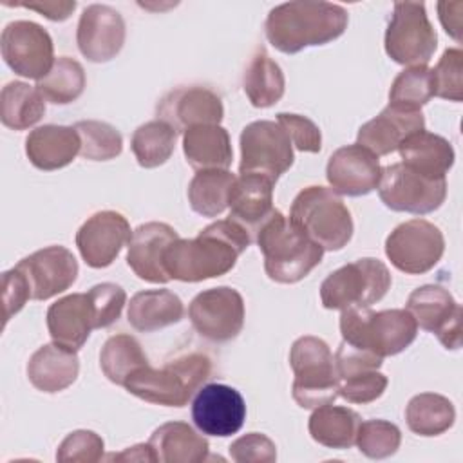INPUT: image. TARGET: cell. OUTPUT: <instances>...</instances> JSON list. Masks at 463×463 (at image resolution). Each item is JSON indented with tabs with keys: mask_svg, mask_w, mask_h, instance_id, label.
Here are the masks:
<instances>
[{
	"mask_svg": "<svg viewBox=\"0 0 463 463\" xmlns=\"http://www.w3.org/2000/svg\"><path fill=\"white\" fill-rule=\"evenodd\" d=\"M157 119L175 132H186L199 125H219L224 116L221 98L206 87H177L165 94L156 107Z\"/></svg>",
	"mask_w": 463,
	"mask_h": 463,
	"instance_id": "obj_19",
	"label": "cell"
},
{
	"mask_svg": "<svg viewBox=\"0 0 463 463\" xmlns=\"http://www.w3.org/2000/svg\"><path fill=\"white\" fill-rule=\"evenodd\" d=\"M27 9H33L40 14H43L45 18L52 20V22H63L67 20L72 11L76 9V2H29V4H16Z\"/></svg>",
	"mask_w": 463,
	"mask_h": 463,
	"instance_id": "obj_50",
	"label": "cell"
},
{
	"mask_svg": "<svg viewBox=\"0 0 463 463\" xmlns=\"http://www.w3.org/2000/svg\"><path fill=\"white\" fill-rule=\"evenodd\" d=\"M420 130H425L421 110L389 103L376 118L358 128L356 143L380 157L398 150L409 136Z\"/></svg>",
	"mask_w": 463,
	"mask_h": 463,
	"instance_id": "obj_23",
	"label": "cell"
},
{
	"mask_svg": "<svg viewBox=\"0 0 463 463\" xmlns=\"http://www.w3.org/2000/svg\"><path fill=\"white\" fill-rule=\"evenodd\" d=\"M407 427L418 436H439L454 425L456 409L452 402L436 392H421L405 407Z\"/></svg>",
	"mask_w": 463,
	"mask_h": 463,
	"instance_id": "obj_35",
	"label": "cell"
},
{
	"mask_svg": "<svg viewBox=\"0 0 463 463\" xmlns=\"http://www.w3.org/2000/svg\"><path fill=\"white\" fill-rule=\"evenodd\" d=\"M434 96L461 101L463 99V51L459 47L447 49L432 69Z\"/></svg>",
	"mask_w": 463,
	"mask_h": 463,
	"instance_id": "obj_43",
	"label": "cell"
},
{
	"mask_svg": "<svg viewBox=\"0 0 463 463\" xmlns=\"http://www.w3.org/2000/svg\"><path fill=\"white\" fill-rule=\"evenodd\" d=\"M347 11L331 2L295 0L275 5L264 24L268 42L284 54H295L311 45H324L344 34Z\"/></svg>",
	"mask_w": 463,
	"mask_h": 463,
	"instance_id": "obj_2",
	"label": "cell"
},
{
	"mask_svg": "<svg viewBox=\"0 0 463 463\" xmlns=\"http://www.w3.org/2000/svg\"><path fill=\"white\" fill-rule=\"evenodd\" d=\"M156 461L199 463L208 459V439L184 421H168L157 427L148 439Z\"/></svg>",
	"mask_w": 463,
	"mask_h": 463,
	"instance_id": "obj_31",
	"label": "cell"
},
{
	"mask_svg": "<svg viewBox=\"0 0 463 463\" xmlns=\"http://www.w3.org/2000/svg\"><path fill=\"white\" fill-rule=\"evenodd\" d=\"M132 233L128 221L114 210L90 215L76 232V246L81 259L90 268H107L128 244Z\"/></svg>",
	"mask_w": 463,
	"mask_h": 463,
	"instance_id": "obj_18",
	"label": "cell"
},
{
	"mask_svg": "<svg viewBox=\"0 0 463 463\" xmlns=\"http://www.w3.org/2000/svg\"><path fill=\"white\" fill-rule=\"evenodd\" d=\"M291 165L293 145L279 123L260 119L242 128L239 174H259L277 183Z\"/></svg>",
	"mask_w": 463,
	"mask_h": 463,
	"instance_id": "obj_11",
	"label": "cell"
},
{
	"mask_svg": "<svg viewBox=\"0 0 463 463\" xmlns=\"http://www.w3.org/2000/svg\"><path fill=\"white\" fill-rule=\"evenodd\" d=\"M2 58L14 74L42 80L54 65V47L51 34L36 22H9L0 36Z\"/></svg>",
	"mask_w": 463,
	"mask_h": 463,
	"instance_id": "obj_13",
	"label": "cell"
},
{
	"mask_svg": "<svg viewBox=\"0 0 463 463\" xmlns=\"http://www.w3.org/2000/svg\"><path fill=\"white\" fill-rule=\"evenodd\" d=\"M398 152L403 165L430 179L445 177L456 157L452 145L445 137L427 130L409 136L398 146Z\"/></svg>",
	"mask_w": 463,
	"mask_h": 463,
	"instance_id": "obj_29",
	"label": "cell"
},
{
	"mask_svg": "<svg viewBox=\"0 0 463 463\" xmlns=\"http://www.w3.org/2000/svg\"><path fill=\"white\" fill-rule=\"evenodd\" d=\"M80 373L76 351L56 342L42 345L27 362L29 382L43 392H60L72 385Z\"/></svg>",
	"mask_w": 463,
	"mask_h": 463,
	"instance_id": "obj_27",
	"label": "cell"
},
{
	"mask_svg": "<svg viewBox=\"0 0 463 463\" xmlns=\"http://www.w3.org/2000/svg\"><path fill=\"white\" fill-rule=\"evenodd\" d=\"M125 20L110 5H87L80 16L76 29V43L80 52L94 63H103L119 54L125 43Z\"/></svg>",
	"mask_w": 463,
	"mask_h": 463,
	"instance_id": "obj_17",
	"label": "cell"
},
{
	"mask_svg": "<svg viewBox=\"0 0 463 463\" xmlns=\"http://www.w3.org/2000/svg\"><path fill=\"white\" fill-rule=\"evenodd\" d=\"M402 432L400 429L385 420L362 421L356 432L354 445L358 450L371 459H383L400 449Z\"/></svg>",
	"mask_w": 463,
	"mask_h": 463,
	"instance_id": "obj_42",
	"label": "cell"
},
{
	"mask_svg": "<svg viewBox=\"0 0 463 463\" xmlns=\"http://www.w3.org/2000/svg\"><path fill=\"white\" fill-rule=\"evenodd\" d=\"M230 456L237 463H273L277 447L266 434L250 432L230 445Z\"/></svg>",
	"mask_w": 463,
	"mask_h": 463,
	"instance_id": "obj_48",
	"label": "cell"
},
{
	"mask_svg": "<svg viewBox=\"0 0 463 463\" xmlns=\"http://www.w3.org/2000/svg\"><path fill=\"white\" fill-rule=\"evenodd\" d=\"M445 251L441 230L425 221L411 219L396 226L385 239V255L391 264L409 275H421L432 269Z\"/></svg>",
	"mask_w": 463,
	"mask_h": 463,
	"instance_id": "obj_12",
	"label": "cell"
},
{
	"mask_svg": "<svg viewBox=\"0 0 463 463\" xmlns=\"http://www.w3.org/2000/svg\"><path fill=\"white\" fill-rule=\"evenodd\" d=\"M277 123L288 132L291 145L300 152L317 154L322 148L320 128L306 116L280 112L277 114Z\"/></svg>",
	"mask_w": 463,
	"mask_h": 463,
	"instance_id": "obj_47",
	"label": "cell"
},
{
	"mask_svg": "<svg viewBox=\"0 0 463 463\" xmlns=\"http://www.w3.org/2000/svg\"><path fill=\"white\" fill-rule=\"evenodd\" d=\"M340 333L345 344L383 360L402 353L414 342L418 324L407 309L371 311L369 307H347L340 315Z\"/></svg>",
	"mask_w": 463,
	"mask_h": 463,
	"instance_id": "obj_4",
	"label": "cell"
},
{
	"mask_svg": "<svg viewBox=\"0 0 463 463\" xmlns=\"http://www.w3.org/2000/svg\"><path fill=\"white\" fill-rule=\"evenodd\" d=\"M183 152L195 170H228L233 159L230 134L221 125H199L183 134Z\"/></svg>",
	"mask_w": 463,
	"mask_h": 463,
	"instance_id": "obj_28",
	"label": "cell"
},
{
	"mask_svg": "<svg viewBox=\"0 0 463 463\" xmlns=\"http://www.w3.org/2000/svg\"><path fill=\"white\" fill-rule=\"evenodd\" d=\"M389 288L387 266L378 259L364 257L329 273L320 284V300L326 309L369 307L382 300Z\"/></svg>",
	"mask_w": 463,
	"mask_h": 463,
	"instance_id": "obj_8",
	"label": "cell"
},
{
	"mask_svg": "<svg viewBox=\"0 0 463 463\" xmlns=\"http://www.w3.org/2000/svg\"><path fill=\"white\" fill-rule=\"evenodd\" d=\"M385 52L400 65H427L438 47L423 2H396L385 29Z\"/></svg>",
	"mask_w": 463,
	"mask_h": 463,
	"instance_id": "obj_9",
	"label": "cell"
},
{
	"mask_svg": "<svg viewBox=\"0 0 463 463\" xmlns=\"http://www.w3.org/2000/svg\"><path fill=\"white\" fill-rule=\"evenodd\" d=\"M273 181L259 174H241L230 192L228 206L233 222L241 224L253 239L260 224L271 215Z\"/></svg>",
	"mask_w": 463,
	"mask_h": 463,
	"instance_id": "obj_25",
	"label": "cell"
},
{
	"mask_svg": "<svg viewBox=\"0 0 463 463\" xmlns=\"http://www.w3.org/2000/svg\"><path fill=\"white\" fill-rule=\"evenodd\" d=\"M2 284H4L2 302H4V326H5L7 320L13 315H16L31 298V288L27 284V279L16 266L4 271Z\"/></svg>",
	"mask_w": 463,
	"mask_h": 463,
	"instance_id": "obj_49",
	"label": "cell"
},
{
	"mask_svg": "<svg viewBox=\"0 0 463 463\" xmlns=\"http://www.w3.org/2000/svg\"><path fill=\"white\" fill-rule=\"evenodd\" d=\"M407 311L421 329L434 333L447 349L461 347V306L449 289L436 284L416 288L407 298Z\"/></svg>",
	"mask_w": 463,
	"mask_h": 463,
	"instance_id": "obj_15",
	"label": "cell"
},
{
	"mask_svg": "<svg viewBox=\"0 0 463 463\" xmlns=\"http://www.w3.org/2000/svg\"><path fill=\"white\" fill-rule=\"evenodd\" d=\"M192 420L206 436H232L246 420L244 398L230 385L206 383L192 402Z\"/></svg>",
	"mask_w": 463,
	"mask_h": 463,
	"instance_id": "obj_16",
	"label": "cell"
},
{
	"mask_svg": "<svg viewBox=\"0 0 463 463\" xmlns=\"http://www.w3.org/2000/svg\"><path fill=\"white\" fill-rule=\"evenodd\" d=\"M80 136V156L89 161H109L121 154L123 137L121 134L105 121L85 119L74 125Z\"/></svg>",
	"mask_w": 463,
	"mask_h": 463,
	"instance_id": "obj_41",
	"label": "cell"
},
{
	"mask_svg": "<svg viewBox=\"0 0 463 463\" xmlns=\"http://www.w3.org/2000/svg\"><path fill=\"white\" fill-rule=\"evenodd\" d=\"M45 112V99L25 81H9L0 92V119L7 128L25 130Z\"/></svg>",
	"mask_w": 463,
	"mask_h": 463,
	"instance_id": "obj_34",
	"label": "cell"
},
{
	"mask_svg": "<svg viewBox=\"0 0 463 463\" xmlns=\"http://www.w3.org/2000/svg\"><path fill=\"white\" fill-rule=\"evenodd\" d=\"M284 87L286 80L280 65L266 52L264 47L257 49L250 58L242 78V89L250 103L257 109L271 107L282 98Z\"/></svg>",
	"mask_w": 463,
	"mask_h": 463,
	"instance_id": "obj_33",
	"label": "cell"
},
{
	"mask_svg": "<svg viewBox=\"0 0 463 463\" xmlns=\"http://www.w3.org/2000/svg\"><path fill=\"white\" fill-rule=\"evenodd\" d=\"M145 365H148V358L141 344L130 335H114L101 347L99 367L116 385H125L127 380Z\"/></svg>",
	"mask_w": 463,
	"mask_h": 463,
	"instance_id": "obj_37",
	"label": "cell"
},
{
	"mask_svg": "<svg viewBox=\"0 0 463 463\" xmlns=\"http://www.w3.org/2000/svg\"><path fill=\"white\" fill-rule=\"evenodd\" d=\"M16 268L27 279L33 300H47L69 289L78 277V260L63 246H47L24 257Z\"/></svg>",
	"mask_w": 463,
	"mask_h": 463,
	"instance_id": "obj_20",
	"label": "cell"
},
{
	"mask_svg": "<svg viewBox=\"0 0 463 463\" xmlns=\"http://www.w3.org/2000/svg\"><path fill=\"white\" fill-rule=\"evenodd\" d=\"M89 297L92 300L94 311H96V324L99 327H109L114 324L127 302V293L121 286L114 282H101L92 286L89 291Z\"/></svg>",
	"mask_w": 463,
	"mask_h": 463,
	"instance_id": "obj_46",
	"label": "cell"
},
{
	"mask_svg": "<svg viewBox=\"0 0 463 463\" xmlns=\"http://www.w3.org/2000/svg\"><path fill=\"white\" fill-rule=\"evenodd\" d=\"M434 96L432 69L427 65H414L403 69L389 89V103L421 110L425 103Z\"/></svg>",
	"mask_w": 463,
	"mask_h": 463,
	"instance_id": "obj_40",
	"label": "cell"
},
{
	"mask_svg": "<svg viewBox=\"0 0 463 463\" xmlns=\"http://www.w3.org/2000/svg\"><path fill=\"white\" fill-rule=\"evenodd\" d=\"M387 376L378 369H362L340 378L338 396L351 403H371L387 389Z\"/></svg>",
	"mask_w": 463,
	"mask_h": 463,
	"instance_id": "obj_44",
	"label": "cell"
},
{
	"mask_svg": "<svg viewBox=\"0 0 463 463\" xmlns=\"http://www.w3.org/2000/svg\"><path fill=\"white\" fill-rule=\"evenodd\" d=\"M80 146L76 128L65 125L38 127L25 139V154L31 165L47 172L71 165L80 154Z\"/></svg>",
	"mask_w": 463,
	"mask_h": 463,
	"instance_id": "obj_26",
	"label": "cell"
},
{
	"mask_svg": "<svg viewBox=\"0 0 463 463\" xmlns=\"http://www.w3.org/2000/svg\"><path fill=\"white\" fill-rule=\"evenodd\" d=\"M253 237L232 219L203 228L194 239H175L165 251V269L170 279L201 282L226 275Z\"/></svg>",
	"mask_w": 463,
	"mask_h": 463,
	"instance_id": "obj_1",
	"label": "cell"
},
{
	"mask_svg": "<svg viewBox=\"0 0 463 463\" xmlns=\"http://www.w3.org/2000/svg\"><path fill=\"white\" fill-rule=\"evenodd\" d=\"M289 365L295 373L293 400L302 409H317L333 403L338 396V373L329 345L318 336H300L289 351Z\"/></svg>",
	"mask_w": 463,
	"mask_h": 463,
	"instance_id": "obj_7",
	"label": "cell"
},
{
	"mask_svg": "<svg viewBox=\"0 0 463 463\" xmlns=\"http://www.w3.org/2000/svg\"><path fill=\"white\" fill-rule=\"evenodd\" d=\"M289 221L324 251L342 250L353 237L351 212L336 192L307 186L293 199Z\"/></svg>",
	"mask_w": 463,
	"mask_h": 463,
	"instance_id": "obj_6",
	"label": "cell"
},
{
	"mask_svg": "<svg viewBox=\"0 0 463 463\" xmlns=\"http://www.w3.org/2000/svg\"><path fill=\"white\" fill-rule=\"evenodd\" d=\"M183 315V302L170 289L137 291L130 298L127 311L128 324L141 333H152L166 326L177 324Z\"/></svg>",
	"mask_w": 463,
	"mask_h": 463,
	"instance_id": "obj_30",
	"label": "cell"
},
{
	"mask_svg": "<svg viewBox=\"0 0 463 463\" xmlns=\"http://www.w3.org/2000/svg\"><path fill=\"white\" fill-rule=\"evenodd\" d=\"M47 329L52 342L78 351L98 329L96 311L89 293H72L58 298L47 309Z\"/></svg>",
	"mask_w": 463,
	"mask_h": 463,
	"instance_id": "obj_24",
	"label": "cell"
},
{
	"mask_svg": "<svg viewBox=\"0 0 463 463\" xmlns=\"http://www.w3.org/2000/svg\"><path fill=\"white\" fill-rule=\"evenodd\" d=\"M212 360L203 353H188L166 362L161 369L148 365L134 373L123 385L130 394L157 405L183 407L210 378Z\"/></svg>",
	"mask_w": 463,
	"mask_h": 463,
	"instance_id": "obj_5",
	"label": "cell"
},
{
	"mask_svg": "<svg viewBox=\"0 0 463 463\" xmlns=\"http://www.w3.org/2000/svg\"><path fill=\"white\" fill-rule=\"evenodd\" d=\"M382 175L378 156L362 145H347L335 150L326 166L331 190L342 195L358 197L373 192Z\"/></svg>",
	"mask_w": 463,
	"mask_h": 463,
	"instance_id": "obj_21",
	"label": "cell"
},
{
	"mask_svg": "<svg viewBox=\"0 0 463 463\" xmlns=\"http://www.w3.org/2000/svg\"><path fill=\"white\" fill-rule=\"evenodd\" d=\"M179 239V233L166 222H145L132 232L127 251V264L146 282L166 284L170 280L165 269V251Z\"/></svg>",
	"mask_w": 463,
	"mask_h": 463,
	"instance_id": "obj_22",
	"label": "cell"
},
{
	"mask_svg": "<svg viewBox=\"0 0 463 463\" xmlns=\"http://www.w3.org/2000/svg\"><path fill=\"white\" fill-rule=\"evenodd\" d=\"M188 318L201 336L212 342H228L244 326L242 295L230 286L201 291L188 306Z\"/></svg>",
	"mask_w": 463,
	"mask_h": 463,
	"instance_id": "obj_14",
	"label": "cell"
},
{
	"mask_svg": "<svg viewBox=\"0 0 463 463\" xmlns=\"http://www.w3.org/2000/svg\"><path fill=\"white\" fill-rule=\"evenodd\" d=\"M362 418L349 407L333 403L320 405L313 411L307 429L311 438L329 449H349L354 445Z\"/></svg>",
	"mask_w": 463,
	"mask_h": 463,
	"instance_id": "obj_32",
	"label": "cell"
},
{
	"mask_svg": "<svg viewBox=\"0 0 463 463\" xmlns=\"http://www.w3.org/2000/svg\"><path fill=\"white\" fill-rule=\"evenodd\" d=\"M463 9L461 2H439L438 4V13L441 25L445 31L458 42H461V14L459 11Z\"/></svg>",
	"mask_w": 463,
	"mask_h": 463,
	"instance_id": "obj_51",
	"label": "cell"
},
{
	"mask_svg": "<svg viewBox=\"0 0 463 463\" xmlns=\"http://www.w3.org/2000/svg\"><path fill=\"white\" fill-rule=\"evenodd\" d=\"M235 175L230 170H197L188 184V203L203 217H217L228 208Z\"/></svg>",
	"mask_w": 463,
	"mask_h": 463,
	"instance_id": "obj_36",
	"label": "cell"
},
{
	"mask_svg": "<svg viewBox=\"0 0 463 463\" xmlns=\"http://www.w3.org/2000/svg\"><path fill=\"white\" fill-rule=\"evenodd\" d=\"M255 241L264 255L266 275L280 284L302 280L324 257V250L279 210L260 224Z\"/></svg>",
	"mask_w": 463,
	"mask_h": 463,
	"instance_id": "obj_3",
	"label": "cell"
},
{
	"mask_svg": "<svg viewBox=\"0 0 463 463\" xmlns=\"http://www.w3.org/2000/svg\"><path fill=\"white\" fill-rule=\"evenodd\" d=\"M36 89L49 103H72L85 89V71L80 61L69 56H60L49 74L36 81Z\"/></svg>",
	"mask_w": 463,
	"mask_h": 463,
	"instance_id": "obj_39",
	"label": "cell"
},
{
	"mask_svg": "<svg viewBox=\"0 0 463 463\" xmlns=\"http://www.w3.org/2000/svg\"><path fill=\"white\" fill-rule=\"evenodd\" d=\"M107 459H118V461H156V454L150 447V443H139L134 447H128L121 454H110Z\"/></svg>",
	"mask_w": 463,
	"mask_h": 463,
	"instance_id": "obj_52",
	"label": "cell"
},
{
	"mask_svg": "<svg viewBox=\"0 0 463 463\" xmlns=\"http://www.w3.org/2000/svg\"><path fill=\"white\" fill-rule=\"evenodd\" d=\"M177 132L161 119H152L139 125L130 139V148L143 168L165 165L175 148Z\"/></svg>",
	"mask_w": 463,
	"mask_h": 463,
	"instance_id": "obj_38",
	"label": "cell"
},
{
	"mask_svg": "<svg viewBox=\"0 0 463 463\" xmlns=\"http://www.w3.org/2000/svg\"><path fill=\"white\" fill-rule=\"evenodd\" d=\"M376 188L382 203L387 208L416 215L438 210L447 195L445 177H425L403 163H394L382 168Z\"/></svg>",
	"mask_w": 463,
	"mask_h": 463,
	"instance_id": "obj_10",
	"label": "cell"
},
{
	"mask_svg": "<svg viewBox=\"0 0 463 463\" xmlns=\"http://www.w3.org/2000/svg\"><path fill=\"white\" fill-rule=\"evenodd\" d=\"M103 438L94 430L80 429L67 434V438L60 443L56 450L58 461H81L94 463L103 458Z\"/></svg>",
	"mask_w": 463,
	"mask_h": 463,
	"instance_id": "obj_45",
	"label": "cell"
}]
</instances>
